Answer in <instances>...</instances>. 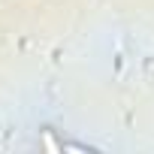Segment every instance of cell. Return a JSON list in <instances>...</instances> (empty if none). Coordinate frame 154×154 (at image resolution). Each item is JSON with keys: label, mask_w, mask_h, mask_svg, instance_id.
<instances>
[{"label": "cell", "mask_w": 154, "mask_h": 154, "mask_svg": "<svg viewBox=\"0 0 154 154\" xmlns=\"http://www.w3.org/2000/svg\"><path fill=\"white\" fill-rule=\"evenodd\" d=\"M42 142H45V148H48V151H60V145L51 139V133H45V136H42Z\"/></svg>", "instance_id": "obj_1"}]
</instances>
